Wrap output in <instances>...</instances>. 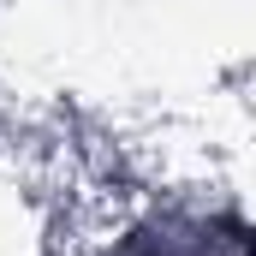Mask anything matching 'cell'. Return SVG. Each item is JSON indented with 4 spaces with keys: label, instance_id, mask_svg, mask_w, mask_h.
I'll return each mask as SVG.
<instances>
[{
    "label": "cell",
    "instance_id": "6da1fadb",
    "mask_svg": "<svg viewBox=\"0 0 256 256\" xmlns=\"http://www.w3.org/2000/svg\"><path fill=\"white\" fill-rule=\"evenodd\" d=\"M244 256H256V238H250V244H244Z\"/></svg>",
    "mask_w": 256,
    "mask_h": 256
}]
</instances>
